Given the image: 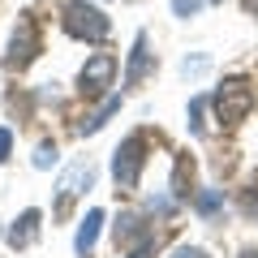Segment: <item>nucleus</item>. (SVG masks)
Segmentation results:
<instances>
[{
    "label": "nucleus",
    "instance_id": "6e6552de",
    "mask_svg": "<svg viewBox=\"0 0 258 258\" xmlns=\"http://www.w3.org/2000/svg\"><path fill=\"white\" fill-rule=\"evenodd\" d=\"M147 74H151V52H147V35H138L134 52H129V64H125V86H142Z\"/></svg>",
    "mask_w": 258,
    "mask_h": 258
},
{
    "label": "nucleus",
    "instance_id": "9b49d317",
    "mask_svg": "<svg viewBox=\"0 0 258 258\" xmlns=\"http://www.w3.org/2000/svg\"><path fill=\"white\" fill-rule=\"evenodd\" d=\"M112 112H120V95H108V99H103L99 108L91 112V116H82V125H78V134H82V138H86V134H99V129L108 125V116H112Z\"/></svg>",
    "mask_w": 258,
    "mask_h": 258
},
{
    "label": "nucleus",
    "instance_id": "a211bd4d",
    "mask_svg": "<svg viewBox=\"0 0 258 258\" xmlns=\"http://www.w3.org/2000/svg\"><path fill=\"white\" fill-rule=\"evenodd\" d=\"M151 249H155V241H147V245H138V249H134L129 258H151Z\"/></svg>",
    "mask_w": 258,
    "mask_h": 258
},
{
    "label": "nucleus",
    "instance_id": "f3484780",
    "mask_svg": "<svg viewBox=\"0 0 258 258\" xmlns=\"http://www.w3.org/2000/svg\"><path fill=\"white\" fill-rule=\"evenodd\" d=\"M172 258H207V249H198V245H176Z\"/></svg>",
    "mask_w": 258,
    "mask_h": 258
},
{
    "label": "nucleus",
    "instance_id": "dca6fc26",
    "mask_svg": "<svg viewBox=\"0 0 258 258\" xmlns=\"http://www.w3.org/2000/svg\"><path fill=\"white\" fill-rule=\"evenodd\" d=\"M9 151H13V129H5V125H0V164L9 159Z\"/></svg>",
    "mask_w": 258,
    "mask_h": 258
},
{
    "label": "nucleus",
    "instance_id": "0eeeda50",
    "mask_svg": "<svg viewBox=\"0 0 258 258\" xmlns=\"http://www.w3.org/2000/svg\"><path fill=\"white\" fill-rule=\"evenodd\" d=\"M39 220H43V215H39L35 207H30V211H22L18 220H13V228H9V245H13V249L35 245V241H39Z\"/></svg>",
    "mask_w": 258,
    "mask_h": 258
},
{
    "label": "nucleus",
    "instance_id": "aec40b11",
    "mask_svg": "<svg viewBox=\"0 0 258 258\" xmlns=\"http://www.w3.org/2000/svg\"><path fill=\"white\" fill-rule=\"evenodd\" d=\"M241 258H258V249H245V254H241Z\"/></svg>",
    "mask_w": 258,
    "mask_h": 258
},
{
    "label": "nucleus",
    "instance_id": "9d476101",
    "mask_svg": "<svg viewBox=\"0 0 258 258\" xmlns=\"http://www.w3.org/2000/svg\"><path fill=\"white\" fill-rule=\"evenodd\" d=\"M99 228H103V211L95 207V211H86V220L78 224V237H74V249H78L82 258L95 249V241H99Z\"/></svg>",
    "mask_w": 258,
    "mask_h": 258
},
{
    "label": "nucleus",
    "instance_id": "f8f14e48",
    "mask_svg": "<svg viewBox=\"0 0 258 258\" xmlns=\"http://www.w3.org/2000/svg\"><path fill=\"white\" fill-rule=\"evenodd\" d=\"M220 203H224V198H220V189H203V194H198V203H194V207H198V211H203V215H215V211H220Z\"/></svg>",
    "mask_w": 258,
    "mask_h": 258
},
{
    "label": "nucleus",
    "instance_id": "f03ea898",
    "mask_svg": "<svg viewBox=\"0 0 258 258\" xmlns=\"http://www.w3.org/2000/svg\"><path fill=\"white\" fill-rule=\"evenodd\" d=\"M215 116H220V125H241V120L254 112L258 103V91L245 82V78H228V82L215 91Z\"/></svg>",
    "mask_w": 258,
    "mask_h": 258
},
{
    "label": "nucleus",
    "instance_id": "2eb2a0df",
    "mask_svg": "<svg viewBox=\"0 0 258 258\" xmlns=\"http://www.w3.org/2000/svg\"><path fill=\"white\" fill-rule=\"evenodd\" d=\"M52 164H56V147H52V142H43V147L35 151V168H52Z\"/></svg>",
    "mask_w": 258,
    "mask_h": 258
},
{
    "label": "nucleus",
    "instance_id": "20e7f679",
    "mask_svg": "<svg viewBox=\"0 0 258 258\" xmlns=\"http://www.w3.org/2000/svg\"><path fill=\"white\" fill-rule=\"evenodd\" d=\"M35 56H39V26H35L30 13H22V18H18V30H13V39H9L5 69H26Z\"/></svg>",
    "mask_w": 258,
    "mask_h": 258
},
{
    "label": "nucleus",
    "instance_id": "39448f33",
    "mask_svg": "<svg viewBox=\"0 0 258 258\" xmlns=\"http://www.w3.org/2000/svg\"><path fill=\"white\" fill-rule=\"evenodd\" d=\"M116 78V56L112 52H95L91 60L82 64V74H78V91L82 95H103Z\"/></svg>",
    "mask_w": 258,
    "mask_h": 258
},
{
    "label": "nucleus",
    "instance_id": "7ed1b4c3",
    "mask_svg": "<svg viewBox=\"0 0 258 258\" xmlns=\"http://www.w3.org/2000/svg\"><path fill=\"white\" fill-rule=\"evenodd\" d=\"M142 168H147V138H142V134H129L116 147V155H112V181H116V189L120 194L138 189Z\"/></svg>",
    "mask_w": 258,
    "mask_h": 258
},
{
    "label": "nucleus",
    "instance_id": "4468645a",
    "mask_svg": "<svg viewBox=\"0 0 258 258\" xmlns=\"http://www.w3.org/2000/svg\"><path fill=\"white\" fill-rule=\"evenodd\" d=\"M198 9H203V0H172V13H176V18H194Z\"/></svg>",
    "mask_w": 258,
    "mask_h": 258
},
{
    "label": "nucleus",
    "instance_id": "1a4fd4ad",
    "mask_svg": "<svg viewBox=\"0 0 258 258\" xmlns=\"http://www.w3.org/2000/svg\"><path fill=\"white\" fill-rule=\"evenodd\" d=\"M112 237H116V245H134V241H155V232L151 228H142V220L138 215H120L116 224H112Z\"/></svg>",
    "mask_w": 258,
    "mask_h": 258
},
{
    "label": "nucleus",
    "instance_id": "ddd939ff",
    "mask_svg": "<svg viewBox=\"0 0 258 258\" xmlns=\"http://www.w3.org/2000/svg\"><path fill=\"white\" fill-rule=\"evenodd\" d=\"M203 112H207V99L198 95V99L189 103V129H194V134H203Z\"/></svg>",
    "mask_w": 258,
    "mask_h": 258
},
{
    "label": "nucleus",
    "instance_id": "423d86ee",
    "mask_svg": "<svg viewBox=\"0 0 258 258\" xmlns=\"http://www.w3.org/2000/svg\"><path fill=\"white\" fill-rule=\"evenodd\" d=\"M91 181H95V168H91V164H74L69 172L60 176V185H56V207H52V211L64 215V211H69V203H74Z\"/></svg>",
    "mask_w": 258,
    "mask_h": 258
},
{
    "label": "nucleus",
    "instance_id": "f257e3e1",
    "mask_svg": "<svg viewBox=\"0 0 258 258\" xmlns=\"http://www.w3.org/2000/svg\"><path fill=\"white\" fill-rule=\"evenodd\" d=\"M60 26L74 39H82V43H103V39L112 35L108 13L95 9V5H86V0H69V5H64L60 9Z\"/></svg>",
    "mask_w": 258,
    "mask_h": 258
},
{
    "label": "nucleus",
    "instance_id": "6ab92c4d",
    "mask_svg": "<svg viewBox=\"0 0 258 258\" xmlns=\"http://www.w3.org/2000/svg\"><path fill=\"white\" fill-rule=\"evenodd\" d=\"M241 5H245V13H249V18H258V0H241Z\"/></svg>",
    "mask_w": 258,
    "mask_h": 258
}]
</instances>
